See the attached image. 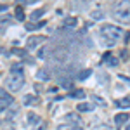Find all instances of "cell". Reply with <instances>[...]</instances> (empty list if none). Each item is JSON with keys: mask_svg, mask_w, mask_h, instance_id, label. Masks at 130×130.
<instances>
[{"mask_svg": "<svg viewBox=\"0 0 130 130\" xmlns=\"http://www.w3.org/2000/svg\"><path fill=\"white\" fill-rule=\"evenodd\" d=\"M12 54H19L23 57H26L28 54H26V50H21V49H12Z\"/></svg>", "mask_w": 130, "mask_h": 130, "instance_id": "cell-24", "label": "cell"}, {"mask_svg": "<svg viewBox=\"0 0 130 130\" xmlns=\"http://www.w3.org/2000/svg\"><path fill=\"white\" fill-rule=\"evenodd\" d=\"M38 102H40V99H38L37 95H33V94L24 95V99H23V104H24V106H37Z\"/></svg>", "mask_w": 130, "mask_h": 130, "instance_id": "cell-7", "label": "cell"}, {"mask_svg": "<svg viewBox=\"0 0 130 130\" xmlns=\"http://www.w3.org/2000/svg\"><path fill=\"white\" fill-rule=\"evenodd\" d=\"M70 97L71 99H83V97H85V92H83V90H71Z\"/></svg>", "mask_w": 130, "mask_h": 130, "instance_id": "cell-15", "label": "cell"}, {"mask_svg": "<svg viewBox=\"0 0 130 130\" xmlns=\"http://www.w3.org/2000/svg\"><path fill=\"white\" fill-rule=\"evenodd\" d=\"M49 78H50V75L45 70H38L37 71V80H43L45 82V80H49Z\"/></svg>", "mask_w": 130, "mask_h": 130, "instance_id": "cell-16", "label": "cell"}, {"mask_svg": "<svg viewBox=\"0 0 130 130\" xmlns=\"http://www.w3.org/2000/svg\"><path fill=\"white\" fill-rule=\"evenodd\" d=\"M57 130H82L80 125H70V123H64V125H59Z\"/></svg>", "mask_w": 130, "mask_h": 130, "instance_id": "cell-17", "label": "cell"}, {"mask_svg": "<svg viewBox=\"0 0 130 130\" xmlns=\"http://www.w3.org/2000/svg\"><path fill=\"white\" fill-rule=\"evenodd\" d=\"M94 99H95V101H97V102H99V104H104V101H102V99H101V97H94Z\"/></svg>", "mask_w": 130, "mask_h": 130, "instance_id": "cell-27", "label": "cell"}, {"mask_svg": "<svg viewBox=\"0 0 130 130\" xmlns=\"http://www.w3.org/2000/svg\"><path fill=\"white\" fill-rule=\"evenodd\" d=\"M24 85V73H23V68L21 66H14L10 70V75L7 76V89L10 92H18V90L23 89Z\"/></svg>", "mask_w": 130, "mask_h": 130, "instance_id": "cell-1", "label": "cell"}, {"mask_svg": "<svg viewBox=\"0 0 130 130\" xmlns=\"http://www.w3.org/2000/svg\"><path fill=\"white\" fill-rule=\"evenodd\" d=\"M101 37H102V40L116 42L121 37V28L115 26V24H104L101 28Z\"/></svg>", "mask_w": 130, "mask_h": 130, "instance_id": "cell-3", "label": "cell"}, {"mask_svg": "<svg viewBox=\"0 0 130 130\" xmlns=\"http://www.w3.org/2000/svg\"><path fill=\"white\" fill-rule=\"evenodd\" d=\"M68 57H70V52L64 49V47L54 50V61H56V62H66Z\"/></svg>", "mask_w": 130, "mask_h": 130, "instance_id": "cell-5", "label": "cell"}, {"mask_svg": "<svg viewBox=\"0 0 130 130\" xmlns=\"http://www.w3.org/2000/svg\"><path fill=\"white\" fill-rule=\"evenodd\" d=\"M33 130H45V123L42 121V123H38V125H35V127H33Z\"/></svg>", "mask_w": 130, "mask_h": 130, "instance_id": "cell-25", "label": "cell"}, {"mask_svg": "<svg viewBox=\"0 0 130 130\" xmlns=\"http://www.w3.org/2000/svg\"><path fill=\"white\" fill-rule=\"evenodd\" d=\"M76 24H78V19L76 18H66L64 19V28H68V30L70 28H75Z\"/></svg>", "mask_w": 130, "mask_h": 130, "instance_id": "cell-12", "label": "cell"}, {"mask_svg": "<svg viewBox=\"0 0 130 130\" xmlns=\"http://www.w3.org/2000/svg\"><path fill=\"white\" fill-rule=\"evenodd\" d=\"M113 14L121 23H130V2H116Z\"/></svg>", "mask_w": 130, "mask_h": 130, "instance_id": "cell-2", "label": "cell"}, {"mask_svg": "<svg viewBox=\"0 0 130 130\" xmlns=\"http://www.w3.org/2000/svg\"><path fill=\"white\" fill-rule=\"evenodd\" d=\"M127 130H130V125H127Z\"/></svg>", "mask_w": 130, "mask_h": 130, "instance_id": "cell-28", "label": "cell"}, {"mask_svg": "<svg viewBox=\"0 0 130 130\" xmlns=\"http://www.w3.org/2000/svg\"><path fill=\"white\" fill-rule=\"evenodd\" d=\"M102 61H104L108 66H118V62H120V61L116 59L113 54H109V52H106V54L102 56Z\"/></svg>", "mask_w": 130, "mask_h": 130, "instance_id": "cell-8", "label": "cell"}, {"mask_svg": "<svg viewBox=\"0 0 130 130\" xmlns=\"http://www.w3.org/2000/svg\"><path fill=\"white\" fill-rule=\"evenodd\" d=\"M43 12H45V9H38V10H33V12H31V16H30V18H31V19H33V21H38V19H40V18H42V14H43Z\"/></svg>", "mask_w": 130, "mask_h": 130, "instance_id": "cell-18", "label": "cell"}, {"mask_svg": "<svg viewBox=\"0 0 130 130\" xmlns=\"http://www.w3.org/2000/svg\"><path fill=\"white\" fill-rule=\"evenodd\" d=\"M43 24H45V23H43V21H40V23H38V24H26V28H28V30H38V28H42V26H43Z\"/></svg>", "mask_w": 130, "mask_h": 130, "instance_id": "cell-22", "label": "cell"}, {"mask_svg": "<svg viewBox=\"0 0 130 130\" xmlns=\"http://www.w3.org/2000/svg\"><path fill=\"white\" fill-rule=\"evenodd\" d=\"M14 14H16V19L18 21H24V9H23V5H16Z\"/></svg>", "mask_w": 130, "mask_h": 130, "instance_id": "cell-11", "label": "cell"}, {"mask_svg": "<svg viewBox=\"0 0 130 130\" xmlns=\"http://www.w3.org/2000/svg\"><path fill=\"white\" fill-rule=\"evenodd\" d=\"M0 10H7V5L5 4H0Z\"/></svg>", "mask_w": 130, "mask_h": 130, "instance_id": "cell-26", "label": "cell"}, {"mask_svg": "<svg viewBox=\"0 0 130 130\" xmlns=\"http://www.w3.org/2000/svg\"><path fill=\"white\" fill-rule=\"evenodd\" d=\"M90 75H92V71H90V70H83L82 73L76 75V78H78V80H85V78H89Z\"/></svg>", "mask_w": 130, "mask_h": 130, "instance_id": "cell-19", "label": "cell"}, {"mask_svg": "<svg viewBox=\"0 0 130 130\" xmlns=\"http://www.w3.org/2000/svg\"><path fill=\"white\" fill-rule=\"evenodd\" d=\"M47 40V37H42V35H35V37H30L28 40H26V47L28 49H35V47H38V43Z\"/></svg>", "mask_w": 130, "mask_h": 130, "instance_id": "cell-6", "label": "cell"}, {"mask_svg": "<svg viewBox=\"0 0 130 130\" xmlns=\"http://www.w3.org/2000/svg\"><path fill=\"white\" fill-rule=\"evenodd\" d=\"M128 121V113H118L116 116H115V123L120 127V125H125Z\"/></svg>", "mask_w": 130, "mask_h": 130, "instance_id": "cell-9", "label": "cell"}, {"mask_svg": "<svg viewBox=\"0 0 130 130\" xmlns=\"http://www.w3.org/2000/svg\"><path fill=\"white\" fill-rule=\"evenodd\" d=\"M102 18H104V16H102L101 10H94V12H92V19H102Z\"/></svg>", "mask_w": 130, "mask_h": 130, "instance_id": "cell-23", "label": "cell"}, {"mask_svg": "<svg viewBox=\"0 0 130 130\" xmlns=\"http://www.w3.org/2000/svg\"><path fill=\"white\" fill-rule=\"evenodd\" d=\"M76 109L80 111V113H87V111L94 109V104H90V102H80V104L76 106Z\"/></svg>", "mask_w": 130, "mask_h": 130, "instance_id": "cell-10", "label": "cell"}, {"mask_svg": "<svg viewBox=\"0 0 130 130\" xmlns=\"http://www.w3.org/2000/svg\"><path fill=\"white\" fill-rule=\"evenodd\" d=\"M28 120H30V123H35V125H38V123H42V120L38 118V116H35L33 113H30V115H28Z\"/></svg>", "mask_w": 130, "mask_h": 130, "instance_id": "cell-20", "label": "cell"}, {"mask_svg": "<svg viewBox=\"0 0 130 130\" xmlns=\"http://www.w3.org/2000/svg\"><path fill=\"white\" fill-rule=\"evenodd\" d=\"M116 106H118V108H121V109H127V108H130V97H123V99L116 101Z\"/></svg>", "mask_w": 130, "mask_h": 130, "instance_id": "cell-13", "label": "cell"}, {"mask_svg": "<svg viewBox=\"0 0 130 130\" xmlns=\"http://www.w3.org/2000/svg\"><path fill=\"white\" fill-rule=\"evenodd\" d=\"M12 101H14V99H12V95H10L7 90H5V89H0V113L5 109L7 106H10V104H12Z\"/></svg>", "mask_w": 130, "mask_h": 130, "instance_id": "cell-4", "label": "cell"}, {"mask_svg": "<svg viewBox=\"0 0 130 130\" xmlns=\"http://www.w3.org/2000/svg\"><path fill=\"white\" fill-rule=\"evenodd\" d=\"M61 87H62V89L71 90V89H73V83H71V80H61Z\"/></svg>", "mask_w": 130, "mask_h": 130, "instance_id": "cell-21", "label": "cell"}, {"mask_svg": "<svg viewBox=\"0 0 130 130\" xmlns=\"http://www.w3.org/2000/svg\"><path fill=\"white\" fill-rule=\"evenodd\" d=\"M49 45H43V47H40L38 49V54H37V57L38 59H47V52H49Z\"/></svg>", "mask_w": 130, "mask_h": 130, "instance_id": "cell-14", "label": "cell"}]
</instances>
